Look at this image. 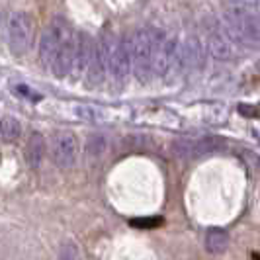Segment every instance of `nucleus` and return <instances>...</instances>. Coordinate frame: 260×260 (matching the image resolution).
<instances>
[{"label": "nucleus", "instance_id": "obj_1", "mask_svg": "<svg viewBox=\"0 0 260 260\" xmlns=\"http://www.w3.org/2000/svg\"><path fill=\"white\" fill-rule=\"evenodd\" d=\"M127 43L129 51L131 71L137 78V82H149L153 77V67H151V41H149V29H137L133 31Z\"/></svg>", "mask_w": 260, "mask_h": 260}, {"label": "nucleus", "instance_id": "obj_2", "mask_svg": "<svg viewBox=\"0 0 260 260\" xmlns=\"http://www.w3.org/2000/svg\"><path fill=\"white\" fill-rule=\"evenodd\" d=\"M149 41H151V67H153V75H158V77L169 75L178 41L174 38H169V34L158 29V27L149 29Z\"/></svg>", "mask_w": 260, "mask_h": 260}, {"label": "nucleus", "instance_id": "obj_3", "mask_svg": "<svg viewBox=\"0 0 260 260\" xmlns=\"http://www.w3.org/2000/svg\"><path fill=\"white\" fill-rule=\"evenodd\" d=\"M223 149V141L219 137H202V139H190V137H180L174 139L170 145L172 155L180 160H194V158H204V156L215 155Z\"/></svg>", "mask_w": 260, "mask_h": 260}, {"label": "nucleus", "instance_id": "obj_4", "mask_svg": "<svg viewBox=\"0 0 260 260\" xmlns=\"http://www.w3.org/2000/svg\"><path fill=\"white\" fill-rule=\"evenodd\" d=\"M34 18L27 12H14L8 20V43L10 51L16 55H24L29 51L34 41Z\"/></svg>", "mask_w": 260, "mask_h": 260}, {"label": "nucleus", "instance_id": "obj_5", "mask_svg": "<svg viewBox=\"0 0 260 260\" xmlns=\"http://www.w3.org/2000/svg\"><path fill=\"white\" fill-rule=\"evenodd\" d=\"M53 162L59 169H71L77 165L78 158V141L77 135L71 131H59L55 133V137L51 139V147H49Z\"/></svg>", "mask_w": 260, "mask_h": 260}, {"label": "nucleus", "instance_id": "obj_6", "mask_svg": "<svg viewBox=\"0 0 260 260\" xmlns=\"http://www.w3.org/2000/svg\"><path fill=\"white\" fill-rule=\"evenodd\" d=\"M116 39L112 36H102L94 43V51H92L90 65L86 69V82L88 86H98L106 78V71H108V59H110V51Z\"/></svg>", "mask_w": 260, "mask_h": 260}, {"label": "nucleus", "instance_id": "obj_7", "mask_svg": "<svg viewBox=\"0 0 260 260\" xmlns=\"http://www.w3.org/2000/svg\"><path fill=\"white\" fill-rule=\"evenodd\" d=\"M67 34L69 31H67L63 20H59V18L53 20L51 26L45 29V34L41 38V43H39V61H41V65L51 69L53 59H55V55L59 51L63 39L67 38Z\"/></svg>", "mask_w": 260, "mask_h": 260}, {"label": "nucleus", "instance_id": "obj_8", "mask_svg": "<svg viewBox=\"0 0 260 260\" xmlns=\"http://www.w3.org/2000/svg\"><path fill=\"white\" fill-rule=\"evenodd\" d=\"M108 71L112 73V77L117 84H125V80L131 73L129 51H127L125 41H114L112 51H110V59H108Z\"/></svg>", "mask_w": 260, "mask_h": 260}, {"label": "nucleus", "instance_id": "obj_9", "mask_svg": "<svg viewBox=\"0 0 260 260\" xmlns=\"http://www.w3.org/2000/svg\"><path fill=\"white\" fill-rule=\"evenodd\" d=\"M92 51H94V39L86 31H78L75 36V59H73V77L77 80L86 75Z\"/></svg>", "mask_w": 260, "mask_h": 260}, {"label": "nucleus", "instance_id": "obj_10", "mask_svg": "<svg viewBox=\"0 0 260 260\" xmlns=\"http://www.w3.org/2000/svg\"><path fill=\"white\" fill-rule=\"evenodd\" d=\"M73 59H75V34L69 31L53 59L51 73L57 78H67L73 73Z\"/></svg>", "mask_w": 260, "mask_h": 260}, {"label": "nucleus", "instance_id": "obj_11", "mask_svg": "<svg viewBox=\"0 0 260 260\" xmlns=\"http://www.w3.org/2000/svg\"><path fill=\"white\" fill-rule=\"evenodd\" d=\"M208 51L209 55L215 59V61H219V63H227V61H231L233 59V45L227 41V39L219 36V34H211L208 39Z\"/></svg>", "mask_w": 260, "mask_h": 260}, {"label": "nucleus", "instance_id": "obj_12", "mask_svg": "<svg viewBox=\"0 0 260 260\" xmlns=\"http://www.w3.org/2000/svg\"><path fill=\"white\" fill-rule=\"evenodd\" d=\"M43 156H45V141H43V135L34 133L26 145V162L34 170H38L43 162Z\"/></svg>", "mask_w": 260, "mask_h": 260}, {"label": "nucleus", "instance_id": "obj_13", "mask_svg": "<svg viewBox=\"0 0 260 260\" xmlns=\"http://www.w3.org/2000/svg\"><path fill=\"white\" fill-rule=\"evenodd\" d=\"M206 248L211 254H223L229 248V235L221 227H211L206 235Z\"/></svg>", "mask_w": 260, "mask_h": 260}, {"label": "nucleus", "instance_id": "obj_14", "mask_svg": "<svg viewBox=\"0 0 260 260\" xmlns=\"http://www.w3.org/2000/svg\"><path fill=\"white\" fill-rule=\"evenodd\" d=\"M0 135L4 141H16L22 135V125L14 116H4L0 119Z\"/></svg>", "mask_w": 260, "mask_h": 260}, {"label": "nucleus", "instance_id": "obj_15", "mask_svg": "<svg viewBox=\"0 0 260 260\" xmlns=\"http://www.w3.org/2000/svg\"><path fill=\"white\" fill-rule=\"evenodd\" d=\"M75 116L80 117L86 123H102V121H106L108 114L104 110L96 108V106H77L75 108Z\"/></svg>", "mask_w": 260, "mask_h": 260}, {"label": "nucleus", "instance_id": "obj_16", "mask_svg": "<svg viewBox=\"0 0 260 260\" xmlns=\"http://www.w3.org/2000/svg\"><path fill=\"white\" fill-rule=\"evenodd\" d=\"M108 151V137L102 133H94L86 141V155L88 158H100Z\"/></svg>", "mask_w": 260, "mask_h": 260}, {"label": "nucleus", "instance_id": "obj_17", "mask_svg": "<svg viewBox=\"0 0 260 260\" xmlns=\"http://www.w3.org/2000/svg\"><path fill=\"white\" fill-rule=\"evenodd\" d=\"M59 260H82L80 250L73 241H65L59 247Z\"/></svg>", "mask_w": 260, "mask_h": 260}, {"label": "nucleus", "instance_id": "obj_18", "mask_svg": "<svg viewBox=\"0 0 260 260\" xmlns=\"http://www.w3.org/2000/svg\"><path fill=\"white\" fill-rule=\"evenodd\" d=\"M16 90L20 92V96H24V98H29V100H39L38 94H34V90H31V88H27V86H22V84H20Z\"/></svg>", "mask_w": 260, "mask_h": 260}, {"label": "nucleus", "instance_id": "obj_19", "mask_svg": "<svg viewBox=\"0 0 260 260\" xmlns=\"http://www.w3.org/2000/svg\"><path fill=\"white\" fill-rule=\"evenodd\" d=\"M235 6H241V8H256L260 0H231Z\"/></svg>", "mask_w": 260, "mask_h": 260}, {"label": "nucleus", "instance_id": "obj_20", "mask_svg": "<svg viewBox=\"0 0 260 260\" xmlns=\"http://www.w3.org/2000/svg\"><path fill=\"white\" fill-rule=\"evenodd\" d=\"M135 227H155V225H160V219H147V221H133Z\"/></svg>", "mask_w": 260, "mask_h": 260}, {"label": "nucleus", "instance_id": "obj_21", "mask_svg": "<svg viewBox=\"0 0 260 260\" xmlns=\"http://www.w3.org/2000/svg\"><path fill=\"white\" fill-rule=\"evenodd\" d=\"M239 112H241V114H245V116H256V112L247 110V106H241V108H239Z\"/></svg>", "mask_w": 260, "mask_h": 260}]
</instances>
